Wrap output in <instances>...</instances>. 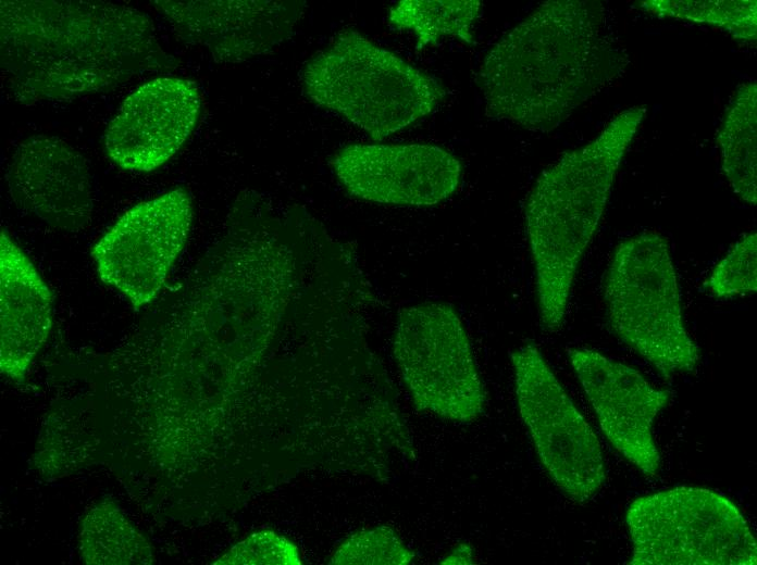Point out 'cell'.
I'll return each mask as SVG.
<instances>
[{"label":"cell","mask_w":757,"mask_h":565,"mask_svg":"<svg viewBox=\"0 0 757 565\" xmlns=\"http://www.w3.org/2000/svg\"><path fill=\"white\" fill-rule=\"evenodd\" d=\"M0 55L2 85L24 105L110 90L174 66L145 13L107 1L2 0Z\"/></svg>","instance_id":"1"},{"label":"cell","mask_w":757,"mask_h":565,"mask_svg":"<svg viewBox=\"0 0 757 565\" xmlns=\"http://www.w3.org/2000/svg\"><path fill=\"white\" fill-rule=\"evenodd\" d=\"M629 64L600 2L550 0L493 45L476 84L487 116L548 133Z\"/></svg>","instance_id":"2"},{"label":"cell","mask_w":757,"mask_h":565,"mask_svg":"<svg viewBox=\"0 0 757 565\" xmlns=\"http://www.w3.org/2000/svg\"><path fill=\"white\" fill-rule=\"evenodd\" d=\"M645 114L640 105L620 112L595 139L546 168L528 196L525 226L539 319L548 331L563 324L579 264Z\"/></svg>","instance_id":"3"},{"label":"cell","mask_w":757,"mask_h":565,"mask_svg":"<svg viewBox=\"0 0 757 565\" xmlns=\"http://www.w3.org/2000/svg\"><path fill=\"white\" fill-rule=\"evenodd\" d=\"M302 87L375 141L429 115L446 95L434 77L351 28L306 63Z\"/></svg>","instance_id":"4"},{"label":"cell","mask_w":757,"mask_h":565,"mask_svg":"<svg viewBox=\"0 0 757 565\" xmlns=\"http://www.w3.org/2000/svg\"><path fill=\"white\" fill-rule=\"evenodd\" d=\"M604 301L612 332L665 379L690 373L700 350L683 319L668 240L644 231L620 242L608 265Z\"/></svg>","instance_id":"5"},{"label":"cell","mask_w":757,"mask_h":565,"mask_svg":"<svg viewBox=\"0 0 757 565\" xmlns=\"http://www.w3.org/2000/svg\"><path fill=\"white\" fill-rule=\"evenodd\" d=\"M625 523L632 565H755L757 544L741 510L725 495L679 486L635 499Z\"/></svg>","instance_id":"6"},{"label":"cell","mask_w":757,"mask_h":565,"mask_svg":"<svg viewBox=\"0 0 757 565\" xmlns=\"http://www.w3.org/2000/svg\"><path fill=\"white\" fill-rule=\"evenodd\" d=\"M393 355L419 411L462 424L482 415L486 393L463 323L450 304L424 302L402 309Z\"/></svg>","instance_id":"7"},{"label":"cell","mask_w":757,"mask_h":565,"mask_svg":"<svg viewBox=\"0 0 757 565\" xmlns=\"http://www.w3.org/2000/svg\"><path fill=\"white\" fill-rule=\"evenodd\" d=\"M511 362L520 416L543 467L568 498L590 500L606 480L596 435L536 346L520 347Z\"/></svg>","instance_id":"8"},{"label":"cell","mask_w":757,"mask_h":565,"mask_svg":"<svg viewBox=\"0 0 757 565\" xmlns=\"http://www.w3.org/2000/svg\"><path fill=\"white\" fill-rule=\"evenodd\" d=\"M193 222V201L172 189L127 210L92 247L100 279L139 310L161 292Z\"/></svg>","instance_id":"9"},{"label":"cell","mask_w":757,"mask_h":565,"mask_svg":"<svg viewBox=\"0 0 757 565\" xmlns=\"http://www.w3.org/2000/svg\"><path fill=\"white\" fill-rule=\"evenodd\" d=\"M185 43L203 49L219 63H240L275 50L303 17L301 0H157Z\"/></svg>","instance_id":"10"},{"label":"cell","mask_w":757,"mask_h":565,"mask_svg":"<svg viewBox=\"0 0 757 565\" xmlns=\"http://www.w3.org/2000/svg\"><path fill=\"white\" fill-rule=\"evenodd\" d=\"M332 167L351 196L382 204L432 206L459 187L462 167L447 150L426 143L343 147Z\"/></svg>","instance_id":"11"},{"label":"cell","mask_w":757,"mask_h":565,"mask_svg":"<svg viewBox=\"0 0 757 565\" xmlns=\"http://www.w3.org/2000/svg\"><path fill=\"white\" fill-rule=\"evenodd\" d=\"M568 357L608 441L643 476H657L660 453L653 425L669 402V391L596 350L573 348Z\"/></svg>","instance_id":"12"},{"label":"cell","mask_w":757,"mask_h":565,"mask_svg":"<svg viewBox=\"0 0 757 565\" xmlns=\"http://www.w3.org/2000/svg\"><path fill=\"white\" fill-rule=\"evenodd\" d=\"M200 110L201 97L195 81L154 78L124 100L107 127L106 151L123 170L153 171L182 148Z\"/></svg>","instance_id":"13"},{"label":"cell","mask_w":757,"mask_h":565,"mask_svg":"<svg viewBox=\"0 0 757 565\" xmlns=\"http://www.w3.org/2000/svg\"><path fill=\"white\" fill-rule=\"evenodd\" d=\"M5 178L14 203L53 228L77 231L89 223L94 209L89 167L64 140L45 135L23 140Z\"/></svg>","instance_id":"14"},{"label":"cell","mask_w":757,"mask_h":565,"mask_svg":"<svg viewBox=\"0 0 757 565\" xmlns=\"http://www.w3.org/2000/svg\"><path fill=\"white\" fill-rule=\"evenodd\" d=\"M1 372L16 381L46 342L52 325L50 289L3 229L0 240Z\"/></svg>","instance_id":"15"},{"label":"cell","mask_w":757,"mask_h":565,"mask_svg":"<svg viewBox=\"0 0 757 565\" xmlns=\"http://www.w3.org/2000/svg\"><path fill=\"white\" fill-rule=\"evenodd\" d=\"M757 85L736 89L719 128L717 141L722 170L733 191L748 204L757 203Z\"/></svg>","instance_id":"16"},{"label":"cell","mask_w":757,"mask_h":565,"mask_svg":"<svg viewBox=\"0 0 757 565\" xmlns=\"http://www.w3.org/2000/svg\"><path fill=\"white\" fill-rule=\"evenodd\" d=\"M477 0H402L388 13L390 26L410 32L419 49L446 37L474 43V25L482 15Z\"/></svg>","instance_id":"17"},{"label":"cell","mask_w":757,"mask_h":565,"mask_svg":"<svg viewBox=\"0 0 757 565\" xmlns=\"http://www.w3.org/2000/svg\"><path fill=\"white\" fill-rule=\"evenodd\" d=\"M79 550L87 564H150L152 550L112 502L94 506L82 523Z\"/></svg>","instance_id":"18"},{"label":"cell","mask_w":757,"mask_h":565,"mask_svg":"<svg viewBox=\"0 0 757 565\" xmlns=\"http://www.w3.org/2000/svg\"><path fill=\"white\" fill-rule=\"evenodd\" d=\"M637 4L645 12L654 15L719 27L744 43L756 41L755 0H649Z\"/></svg>","instance_id":"19"},{"label":"cell","mask_w":757,"mask_h":565,"mask_svg":"<svg viewBox=\"0 0 757 565\" xmlns=\"http://www.w3.org/2000/svg\"><path fill=\"white\" fill-rule=\"evenodd\" d=\"M707 288L720 299L745 296L757 290V235L749 231L740 238L715 266Z\"/></svg>","instance_id":"20"},{"label":"cell","mask_w":757,"mask_h":565,"mask_svg":"<svg viewBox=\"0 0 757 565\" xmlns=\"http://www.w3.org/2000/svg\"><path fill=\"white\" fill-rule=\"evenodd\" d=\"M414 553L389 527L361 530L348 537L336 550L333 564H409Z\"/></svg>","instance_id":"21"},{"label":"cell","mask_w":757,"mask_h":565,"mask_svg":"<svg viewBox=\"0 0 757 565\" xmlns=\"http://www.w3.org/2000/svg\"><path fill=\"white\" fill-rule=\"evenodd\" d=\"M297 547L271 530L255 532L234 545L214 564H300Z\"/></svg>","instance_id":"22"},{"label":"cell","mask_w":757,"mask_h":565,"mask_svg":"<svg viewBox=\"0 0 757 565\" xmlns=\"http://www.w3.org/2000/svg\"><path fill=\"white\" fill-rule=\"evenodd\" d=\"M474 552L469 543L456 544L442 560L440 564H473Z\"/></svg>","instance_id":"23"}]
</instances>
